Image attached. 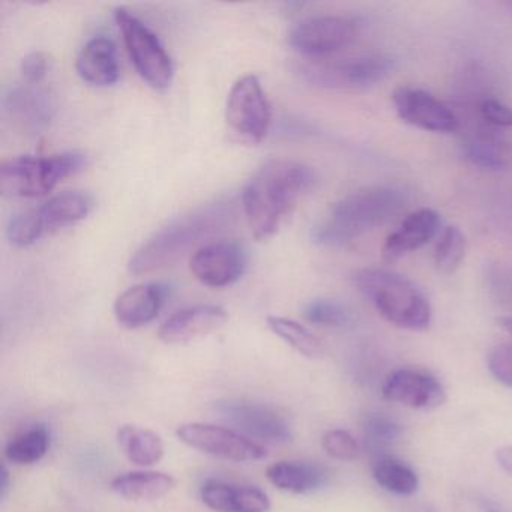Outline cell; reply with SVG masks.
<instances>
[{"mask_svg": "<svg viewBox=\"0 0 512 512\" xmlns=\"http://www.w3.org/2000/svg\"><path fill=\"white\" fill-rule=\"evenodd\" d=\"M316 184L311 167L298 161L271 160L263 164L242 191V211L254 238L266 241Z\"/></svg>", "mask_w": 512, "mask_h": 512, "instance_id": "obj_1", "label": "cell"}, {"mask_svg": "<svg viewBox=\"0 0 512 512\" xmlns=\"http://www.w3.org/2000/svg\"><path fill=\"white\" fill-rule=\"evenodd\" d=\"M236 218V202L221 197L176 218L155 232L134 253L128 263L133 275H148L169 268L208 239L232 226Z\"/></svg>", "mask_w": 512, "mask_h": 512, "instance_id": "obj_2", "label": "cell"}, {"mask_svg": "<svg viewBox=\"0 0 512 512\" xmlns=\"http://www.w3.org/2000/svg\"><path fill=\"white\" fill-rule=\"evenodd\" d=\"M406 203L407 194L389 185L353 191L317 220L311 229V239L322 247L349 244L394 220L406 208Z\"/></svg>", "mask_w": 512, "mask_h": 512, "instance_id": "obj_3", "label": "cell"}, {"mask_svg": "<svg viewBox=\"0 0 512 512\" xmlns=\"http://www.w3.org/2000/svg\"><path fill=\"white\" fill-rule=\"evenodd\" d=\"M353 283L377 313L398 328L424 331L431 323V305L413 281L383 268L359 269Z\"/></svg>", "mask_w": 512, "mask_h": 512, "instance_id": "obj_4", "label": "cell"}, {"mask_svg": "<svg viewBox=\"0 0 512 512\" xmlns=\"http://www.w3.org/2000/svg\"><path fill=\"white\" fill-rule=\"evenodd\" d=\"M85 166V155L77 152L11 158L0 166V191L17 199H37L52 193L59 182L76 175Z\"/></svg>", "mask_w": 512, "mask_h": 512, "instance_id": "obj_5", "label": "cell"}, {"mask_svg": "<svg viewBox=\"0 0 512 512\" xmlns=\"http://www.w3.org/2000/svg\"><path fill=\"white\" fill-rule=\"evenodd\" d=\"M115 19L131 62L140 77L154 89L169 88L175 68L160 38L142 20L124 8L115 11Z\"/></svg>", "mask_w": 512, "mask_h": 512, "instance_id": "obj_6", "label": "cell"}, {"mask_svg": "<svg viewBox=\"0 0 512 512\" xmlns=\"http://www.w3.org/2000/svg\"><path fill=\"white\" fill-rule=\"evenodd\" d=\"M395 59L389 55L362 56L338 62H316L299 70L302 79L316 88L334 91L365 89L385 80L395 68Z\"/></svg>", "mask_w": 512, "mask_h": 512, "instance_id": "obj_7", "label": "cell"}, {"mask_svg": "<svg viewBox=\"0 0 512 512\" xmlns=\"http://www.w3.org/2000/svg\"><path fill=\"white\" fill-rule=\"evenodd\" d=\"M359 31L361 23L353 17H310L290 31L289 43L299 55L325 58L349 47L358 38Z\"/></svg>", "mask_w": 512, "mask_h": 512, "instance_id": "obj_8", "label": "cell"}, {"mask_svg": "<svg viewBox=\"0 0 512 512\" xmlns=\"http://www.w3.org/2000/svg\"><path fill=\"white\" fill-rule=\"evenodd\" d=\"M227 124L242 139L259 143L268 136L272 112L262 83L253 74L241 77L227 98Z\"/></svg>", "mask_w": 512, "mask_h": 512, "instance_id": "obj_9", "label": "cell"}, {"mask_svg": "<svg viewBox=\"0 0 512 512\" xmlns=\"http://www.w3.org/2000/svg\"><path fill=\"white\" fill-rule=\"evenodd\" d=\"M176 436L190 448L221 460L247 463L265 460L268 457V452L260 443L254 442L245 434L220 425L190 422L179 425Z\"/></svg>", "mask_w": 512, "mask_h": 512, "instance_id": "obj_10", "label": "cell"}, {"mask_svg": "<svg viewBox=\"0 0 512 512\" xmlns=\"http://www.w3.org/2000/svg\"><path fill=\"white\" fill-rule=\"evenodd\" d=\"M247 263V253L241 244L221 239L200 247L191 256L190 269L200 283L221 289L241 280Z\"/></svg>", "mask_w": 512, "mask_h": 512, "instance_id": "obj_11", "label": "cell"}, {"mask_svg": "<svg viewBox=\"0 0 512 512\" xmlns=\"http://www.w3.org/2000/svg\"><path fill=\"white\" fill-rule=\"evenodd\" d=\"M392 103L401 121L419 130L454 133L460 128L454 110L424 89L401 86L392 94Z\"/></svg>", "mask_w": 512, "mask_h": 512, "instance_id": "obj_12", "label": "cell"}, {"mask_svg": "<svg viewBox=\"0 0 512 512\" xmlns=\"http://www.w3.org/2000/svg\"><path fill=\"white\" fill-rule=\"evenodd\" d=\"M383 397L415 410H434L446 401L442 383L418 368L394 371L383 386Z\"/></svg>", "mask_w": 512, "mask_h": 512, "instance_id": "obj_13", "label": "cell"}, {"mask_svg": "<svg viewBox=\"0 0 512 512\" xmlns=\"http://www.w3.org/2000/svg\"><path fill=\"white\" fill-rule=\"evenodd\" d=\"M229 316L217 305H194L176 311L161 325L158 337L170 346L188 344L226 325Z\"/></svg>", "mask_w": 512, "mask_h": 512, "instance_id": "obj_14", "label": "cell"}, {"mask_svg": "<svg viewBox=\"0 0 512 512\" xmlns=\"http://www.w3.org/2000/svg\"><path fill=\"white\" fill-rule=\"evenodd\" d=\"M223 415L247 437H257L271 443L292 440V430L283 415L269 406L257 403H226L221 407Z\"/></svg>", "mask_w": 512, "mask_h": 512, "instance_id": "obj_15", "label": "cell"}, {"mask_svg": "<svg viewBox=\"0 0 512 512\" xmlns=\"http://www.w3.org/2000/svg\"><path fill=\"white\" fill-rule=\"evenodd\" d=\"M5 115L23 130L41 131L55 116V100L47 89L40 85L14 86L4 97Z\"/></svg>", "mask_w": 512, "mask_h": 512, "instance_id": "obj_16", "label": "cell"}, {"mask_svg": "<svg viewBox=\"0 0 512 512\" xmlns=\"http://www.w3.org/2000/svg\"><path fill=\"white\" fill-rule=\"evenodd\" d=\"M169 298V287L161 283H143L130 287L116 299V320L125 328L136 329L157 319Z\"/></svg>", "mask_w": 512, "mask_h": 512, "instance_id": "obj_17", "label": "cell"}, {"mask_svg": "<svg viewBox=\"0 0 512 512\" xmlns=\"http://www.w3.org/2000/svg\"><path fill=\"white\" fill-rule=\"evenodd\" d=\"M442 218L433 209L422 208L412 212L395 232L386 238L382 256L386 262H395L404 254L418 250L436 238Z\"/></svg>", "mask_w": 512, "mask_h": 512, "instance_id": "obj_18", "label": "cell"}, {"mask_svg": "<svg viewBox=\"0 0 512 512\" xmlns=\"http://www.w3.org/2000/svg\"><path fill=\"white\" fill-rule=\"evenodd\" d=\"M203 503L215 512H268L271 500L256 487L209 479L200 490Z\"/></svg>", "mask_w": 512, "mask_h": 512, "instance_id": "obj_19", "label": "cell"}, {"mask_svg": "<svg viewBox=\"0 0 512 512\" xmlns=\"http://www.w3.org/2000/svg\"><path fill=\"white\" fill-rule=\"evenodd\" d=\"M77 74L83 82L97 88L113 86L121 76L118 52L112 40L95 37L86 43L76 62Z\"/></svg>", "mask_w": 512, "mask_h": 512, "instance_id": "obj_20", "label": "cell"}, {"mask_svg": "<svg viewBox=\"0 0 512 512\" xmlns=\"http://www.w3.org/2000/svg\"><path fill=\"white\" fill-rule=\"evenodd\" d=\"M464 158L473 166L487 170H500L506 166V143L497 128L490 125H476L467 131L461 142Z\"/></svg>", "mask_w": 512, "mask_h": 512, "instance_id": "obj_21", "label": "cell"}, {"mask_svg": "<svg viewBox=\"0 0 512 512\" xmlns=\"http://www.w3.org/2000/svg\"><path fill=\"white\" fill-rule=\"evenodd\" d=\"M94 208V199L83 191H67L52 197L37 209L44 233L55 232L85 220Z\"/></svg>", "mask_w": 512, "mask_h": 512, "instance_id": "obj_22", "label": "cell"}, {"mask_svg": "<svg viewBox=\"0 0 512 512\" xmlns=\"http://www.w3.org/2000/svg\"><path fill=\"white\" fill-rule=\"evenodd\" d=\"M119 496L134 502H151L175 490L176 479L169 473L139 470L116 476L110 484Z\"/></svg>", "mask_w": 512, "mask_h": 512, "instance_id": "obj_23", "label": "cell"}, {"mask_svg": "<svg viewBox=\"0 0 512 512\" xmlns=\"http://www.w3.org/2000/svg\"><path fill=\"white\" fill-rule=\"evenodd\" d=\"M266 478L287 493L305 494L325 484L326 472L316 464L280 461L268 467Z\"/></svg>", "mask_w": 512, "mask_h": 512, "instance_id": "obj_24", "label": "cell"}, {"mask_svg": "<svg viewBox=\"0 0 512 512\" xmlns=\"http://www.w3.org/2000/svg\"><path fill=\"white\" fill-rule=\"evenodd\" d=\"M116 440L122 454L137 466H152L164 457L163 440L148 428L122 425L116 433Z\"/></svg>", "mask_w": 512, "mask_h": 512, "instance_id": "obj_25", "label": "cell"}, {"mask_svg": "<svg viewBox=\"0 0 512 512\" xmlns=\"http://www.w3.org/2000/svg\"><path fill=\"white\" fill-rule=\"evenodd\" d=\"M373 478L389 493L410 496L419 487L418 475L412 467L397 458L383 455L373 464Z\"/></svg>", "mask_w": 512, "mask_h": 512, "instance_id": "obj_26", "label": "cell"}, {"mask_svg": "<svg viewBox=\"0 0 512 512\" xmlns=\"http://www.w3.org/2000/svg\"><path fill=\"white\" fill-rule=\"evenodd\" d=\"M50 448V433L44 425H34L11 440L5 448V457L11 463L28 466L46 457Z\"/></svg>", "mask_w": 512, "mask_h": 512, "instance_id": "obj_27", "label": "cell"}, {"mask_svg": "<svg viewBox=\"0 0 512 512\" xmlns=\"http://www.w3.org/2000/svg\"><path fill=\"white\" fill-rule=\"evenodd\" d=\"M266 325L281 340L286 341L290 347L307 356V358H317L322 355L323 346L316 335L311 334L301 323L295 322L286 317L269 316L266 319Z\"/></svg>", "mask_w": 512, "mask_h": 512, "instance_id": "obj_28", "label": "cell"}, {"mask_svg": "<svg viewBox=\"0 0 512 512\" xmlns=\"http://www.w3.org/2000/svg\"><path fill=\"white\" fill-rule=\"evenodd\" d=\"M467 242L458 227L449 226L440 232L434 248V265L443 274H452L466 257Z\"/></svg>", "mask_w": 512, "mask_h": 512, "instance_id": "obj_29", "label": "cell"}, {"mask_svg": "<svg viewBox=\"0 0 512 512\" xmlns=\"http://www.w3.org/2000/svg\"><path fill=\"white\" fill-rule=\"evenodd\" d=\"M304 317L313 325L337 328L349 322L350 314L343 304L334 299L316 298L305 305Z\"/></svg>", "mask_w": 512, "mask_h": 512, "instance_id": "obj_30", "label": "cell"}, {"mask_svg": "<svg viewBox=\"0 0 512 512\" xmlns=\"http://www.w3.org/2000/svg\"><path fill=\"white\" fill-rule=\"evenodd\" d=\"M43 235L44 230L40 218H38L37 209L17 214L16 217L11 218L10 224H8V241L14 247H29Z\"/></svg>", "mask_w": 512, "mask_h": 512, "instance_id": "obj_31", "label": "cell"}, {"mask_svg": "<svg viewBox=\"0 0 512 512\" xmlns=\"http://www.w3.org/2000/svg\"><path fill=\"white\" fill-rule=\"evenodd\" d=\"M362 430L373 445H391L403 436V427L385 413H367Z\"/></svg>", "mask_w": 512, "mask_h": 512, "instance_id": "obj_32", "label": "cell"}, {"mask_svg": "<svg viewBox=\"0 0 512 512\" xmlns=\"http://www.w3.org/2000/svg\"><path fill=\"white\" fill-rule=\"evenodd\" d=\"M323 449L329 457L340 461H352L358 457L359 445L346 430H331L323 436Z\"/></svg>", "mask_w": 512, "mask_h": 512, "instance_id": "obj_33", "label": "cell"}, {"mask_svg": "<svg viewBox=\"0 0 512 512\" xmlns=\"http://www.w3.org/2000/svg\"><path fill=\"white\" fill-rule=\"evenodd\" d=\"M478 116L490 127L503 130L512 127V109L493 97H484L478 103Z\"/></svg>", "mask_w": 512, "mask_h": 512, "instance_id": "obj_34", "label": "cell"}, {"mask_svg": "<svg viewBox=\"0 0 512 512\" xmlns=\"http://www.w3.org/2000/svg\"><path fill=\"white\" fill-rule=\"evenodd\" d=\"M488 370L491 376L512 388V344H499L488 353Z\"/></svg>", "mask_w": 512, "mask_h": 512, "instance_id": "obj_35", "label": "cell"}, {"mask_svg": "<svg viewBox=\"0 0 512 512\" xmlns=\"http://www.w3.org/2000/svg\"><path fill=\"white\" fill-rule=\"evenodd\" d=\"M23 80L29 85H40L41 80L49 73V58L46 53L32 52L26 56L20 65Z\"/></svg>", "mask_w": 512, "mask_h": 512, "instance_id": "obj_36", "label": "cell"}, {"mask_svg": "<svg viewBox=\"0 0 512 512\" xmlns=\"http://www.w3.org/2000/svg\"><path fill=\"white\" fill-rule=\"evenodd\" d=\"M494 457L500 469L512 476V445L500 446L494 452Z\"/></svg>", "mask_w": 512, "mask_h": 512, "instance_id": "obj_37", "label": "cell"}, {"mask_svg": "<svg viewBox=\"0 0 512 512\" xmlns=\"http://www.w3.org/2000/svg\"><path fill=\"white\" fill-rule=\"evenodd\" d=\"M8 479H10V476H8V470L4 464V466H2V469H0V496L2 497H4L5 494H7Z\"/></svg>", "mask_w": 512, "mask_h": 512, "instance_id": "obj_38", "label": "cell"}, {"mask_svg": "<svg viewBox=\"0 0 512 512\" xmlns=\"http://www.w3.org/2000/svg\"><path fill=\"white\" fill-rule=\"evenodd\" d=\"M497 325L512 338V317H499V319H497Z\"/></svg>", "mask_w": 512, "mask_h": 512, "instance_id": "obj_39", "label": "cell"}, {"mask_svg": "<svg viewBox=\"0 0 512 512\" xmlns=\"http://www.w3.org/2000/svg\"><path fill=\"white\" fill-rule=\"evenodd\" d=\"M509 8H511V10H512V2H511V4H509Z\"/></svg>", "mask_w": 512, "mask_h": 512, "instance_id": "obj_40", "label": "cell"}]
</instances>
